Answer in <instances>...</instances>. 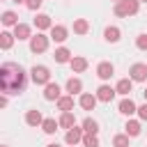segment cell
<instances>
[{
    "instance_id": "22",
    "label": "cell",
    "mask_w": 147,
    "mask_h": 147,
    "mask_svg": "<svg viewBox=\"0 0 147 147\" xmlns=\"http://www.w3.org/2000/svg\"><path fill=\"white\" fill-rule=\"evenodd\" d=\"M80 90H83V83H80V78H69V80H67V92H69L71 96H74L76 92H80Z\"/></svg>"
},
{
    "instance_id": "38",
    "label": "cell",
    "mask_w": 147,
    "mask_h": 147,
    "mask_svg": "<svg viewBox=\"0 0 147 147\" xmlns=\"http://www.w3.org/2000/svg\"><path fill=\"white\" fill-rule=\"evenodd\" d=\"M115 2H119V0H115Z\"/></svg>"
},
{
    "instance_id": "5",
    "label": "cell",
    "mask_w": 147,
    "mask_h": 147,
    "mask_svg": "<svg viewBox=\"0 0 147 147\" xmlns=\"http://www.w3.org/2000/svg\"><path fill=\"white\" fill-rule=\"evenodd\" d=\"M129 74H131V80H136V83H145V80H147V64L136 62V64L129 69Z\"/></svg>"
},
{
    "instance_id": "30",
    "label": "cell",
    "mask_w": 147,
    "mask_h": 147,
    "mask_svg": "<svg viewBox=\"0 0 147 147\" xmlns=\"http://www.w3.org/2000/svg\"><path fill=\"white\" fill-rule=\"evenodd\" d=\"M113 147H129V133H119L113 138Z\"/></svg>"
},
{
    "instance_id": "19",
    "label": "cell",
    "mask_w": 147,
    "mask_h": 147,
    "mask_svg": "<svg viewBox=\"0 0 147 147\" xmlns=\"http://www.w3.org/2000/svg\"><path fill=\"white\" fill-rule=\"evenodd\" d=\"M34 25H37L39 30H48V28H53V25H51V16H46V14H37Z\"/></svg>"
},
{
    "instance_id": "21",
    "label": "cell",
    "mask_w": 147,
    "mask_h": 147,
    "mask_svg": "<svg viewBox=\"0 0 147 147\" xmlns=\"http://www.w3.org/2000/svg\"><path fill=\"white\" fill-rule=\"evenodd\" d=\"M69 64H71V69H74L76 74H80V71H85V69H87V60H85V57H71V62H69Z\"/></svg>"
},
{
    "instance_id": "17",
    "label": "cell",
    "mask_w": 147,
    "mask_h": 147,
    "mask_svg": "<svg viewBox=\"0 0 147 147\" xmlns=\"http://www.w3.org/2000/svg\"><path fill=\"white\" fill-rule=\"evenodd\" d=\"M57 122H60V126H64V129H71V126H76V117H74V113H71V110L62 113Z\"/></svg>"
},
{
    "instance_id": "27",
    "label": "cell",
    "mask_w": 147,
    "mask_h": 147,
    "mask_svg": "<svg viewBox=\"0 0 147 147\" xmlns=\"http://www.w3.org/2000/svg\"><path fill=\"white\" fill-rule=\"evenodd\" d=\"M0 21H2V25H7V28H9V25H16V23H18V16H16L14 11H5Z\"/></svg>"
},
{
    "instance_id": "13",
    "label": "cell",
    "mask_w": 147,
    "mask_h": 147,
    "mask_svg": "<svg viewBox=\"0 0 147 147\" xmlns=\"http://www.w3.org/2000/svg\"><path fill=\"white\" fill-rule=\"evenodd\" d=\"M14 37H16V39H30V25L16 23V25H14Z\"/></svg>"
},
{
    "instance_id": "14",
    "label": "cell",
    "mask_w": 147,
    "mask_h": 147,
    "mask_svg": "<svg viewBox=\"0 0 147 147\" xmlns=\"http://www.w3.org/2000/svg\"><path fill=\"white\" fill-rule=\"evenodd\" d=\"M55 62H60V64H64V62H71V51L69 48H64V46H60L57 51H55Z\"/></svg>"
},
{
    "instance_id": "24",
    "label": "cell",
    "mask_w": 147,
    "mask_h": 147,
    "mask_svg": "<svg viewBox=\"0 0 147 147\" xmlns=\"http://www.w3.org/2000/svg\"><path fill=\"white\" fill-rule=\"evenodd\" d=\"M57 108H60L62 113L71 110V108H74V96H60V99H57Z\"/></svg>"
},
{
    "instance_id": "28",
    "label": "cell",
    "mask_w": 147,
    "mask_h": 147,
    "mask_svg": "<svg viewBox=\"0 0 147 147\" xmlns=\"http://www.w3.org/2000/svg\"><path fill=\"white\" fill-rule=\"evenodd\" d=\"M124 129H126V133H129V136H138V133H140V122H136V119H129Z\"/></svg>"
},
{
    "instance_id": "10",
    "label": "cell",
    "mask_w": 147,
    "mask_h": 147,
    "mask_svg": "<svg viewBox=\"0 0 147 147\" xmlns=\"http://www.w3.org/2000/svg\"><path fill=\"white\" fill-rule=\"evenodd\" d=\"M67 34H69V32H67L64 25H53V28H51V39L57 41V44H62V41L67 39Z\"/></svg>"
},
{
    "instance_id": "32",
    "label": "cell",
    "mask_w": 147,
    "mask_h": 147,
    "mask_svg": "<svg viewBox=\"0 0 147 147\" xmlns=\"http://www.w3.org/2000/svg\"><path fill=\"white\" fill-rule=\"evenodd\" d=\"M41 2H44V0H25V7L34 11V9H39V7H41Z\"/></svg>"
},
{
    "instance_id": "33",
    "label": "cell",
    "mask_w": 147,
    "mask_h": 147,
    "mask_svg": "<svg viewBox=\"0 0 147 147\" xmlns=\"http://www.w3.org/2000/svg\"><path fill=\"white\" fill-rule=\"evenodd\" d=\"M138 117H140V119H147V103L138 108Z\"/></svg>"
},
{
    "instance_id": "34",
    "label": "cell",
    "mask_w": 147,
    "mask_h": 147,
    "mask_svg": "<svg viewBox=\"0 0 147 147\" xmlns=\"http://www.w3.org/2000/svg\"><path fill=\"white\" fill-rule=\"evenodd\" d=\"M46 147H60V145H57V142H51V145H46Z\"/></svg>"
},
{
    "instance_id": "16",
    "label": "cell",
    "mask_w": 147,
    "mask_h": 147,
    "mask_svg": "<svg viewBox=\"0 0 147 147\" xmlns=\"http://www.w3.org/2000/svg\"><path fill=\"white\" fill-rule=\"evenodd\" d=\"M25 122H28L30 126H41L44 117H41V113H39V110H28V115H25Z\"/></svg>"
},
{
    "instance_id": "31",
    "label": "cell",
    "mask_w": 147,
    "mask_h": 147,
    "mask_svg": "<svg viewBox=\"0 0 147 147\" xmlns=\"http://www.w3.org/2000/svg\"><path fill=\"white\" fill-rule=\"evenodd\" d=\"M136 46H138L140 51H147V34H138V37H136Z\"/></svg>"
},
{
    "instance_id": "37",
    "label": "cell",
    "mask_w": 147,
    "mask_h": 147,
    "mask_svg": "<svg viewBox=\"0 0 147 147\" xmlns=\"http://www.w3.org/2000/svg\"><path fill=\"white\" fill-rule=\"evenodd\" d=\"M140 2H147V0H140Z\"/></svg>"
},
{
    "instance_id": "23",
    "label": "cell",
    "mask_w": 147,
    "mask_h": 147,
    "mask_svg": "<svg viewBox=\"0 0 147 147\" xmlns=\"http://www.w3.org/2000/svg\"><path fill=\"white\" fill-rule=\"evenodd\" d=\"M57 126H60V122H55V119H44L41 122V129H44V133H48V136H53L55 131H57Z\"/></svg>"
},
{
    "instance_id": "6",
    "label": "cell",
    "mask_w": 147,
    "mask_h": 147,
    "mask_svg": "<svg viewBox=\"0 0 147 147\" xmlns=\"http://www.w3.org/2000/svg\"><path fill=\"white\" fill-rule=\"evenodd\" d=\"M113 74H115V67H113L110 62H99V64H96V76H99L101 80H110Z\"/></svg>"
},
{
    "instance_id": "12",
    "label": "cell",
    "mask_w": 147,
    "mask_h": 147,
    "mask_svg": "<svg viewBox=\"0 0 147 147\" xmlns=\"http://www.w3.org/2000/svg\"><path fill=\"white\" fill-rule=\"evenodd\" d=\"M117 108H119V113H122V115H133V113H138V108H136V103H133V101H131L129 96H126V99H122Z\"/></svg>"
},
{
    "instance_id": "26",
    "label": "cell",
    "mask_w": 147,
    "mask_h": 147,
    "mask_svg": "<svg viewBox=\"0 0 147 147\" xmlns=\"http://www.w3.org/2000/svg\"><path fill=\"white\" fill-rule=\"evenodd\" d=\"M83 131H85V133H96V131H99V124H96L92 117H85V119H83Z\"/></svg>"
},
{
    "instance_id": "25",
    "label": "cell",
    "mask_w": 147,
    "mask_h": 147,
    "mask_svg": "<svg viewBox=\"0 0 147 147\" xmlns=\"http://www.w3.org/2000/svg\"><path fill=\"white\" fill-rule=\"evenodd\" d=\"M90 30V23L85 21V18H78V21H74V32L76 34H85Z\"/></svg>"
},
{
    "instance_id": "4",
    "label": "cell",
    "mask_w": 147,
    "mask_h": 147,
    "mask_svg": "<svg viewBox=\"0 0 147 147\" xmlns=\"http://www.w3.org/2000/svg\"><path fill=\"white\" fill-rule=\"evenodd\" d=\"M48 48V37L46 34H34L30 37V51L32 53H44Z\"/></svg>"
},
{
    "instance_id": "15",
    "label": "cell",
    "mask_w": 147,
    "mask_h": 147,
    "mask_svg": "<svg viewBox=\"0 0 147 147\" xmlns=\"http://www.w3.org/2000/svg\"><path fill=\"white\" fill-rule=\"evenodd\" d=\"M131 87H133V80L131 78H122V80H117V94H124V96H129V92H131Z\"/></svg>"
},
{
    "instance_id": "8",
    "label": "cell",
    "mask_w": 147,
    "mask_h": 147,
    "mask_svg": "<svg viewBox=\"0 0 147 147\" xmlns=\"http://www.w3.org/2000/svg\"><path fill=\"white\" fill-rule=\"evenodd\" d=\"M83 136H85V133H83V129H78V126H71V129L67 131L64 140H67V145H71V147H74V145H78V142L83 140Z\"/></svg>"
},
{
    "instance_id": "3",
    "label": "cell",
    "mask_w": 147,
    "mask_h": 147,
    "mask_svg": "<svg viewBox=\"0 0 147 147\" xmlns=\"http://www.w3.org/2000/svg\"><path fill=\"white\" fill-rule=\"evenodd\" d=\"M32 80H34V85H48L51 83V71L46 69V67H32Z\"/></svg>"
},
{
    "instance_id": "7",
    "label": "cell",
    "mask_w": 147,
    "mask_h": 147,
    "mask_svg": "<svg viewBox=\"0 0 147 147\" xmlns=\"http://www.w3.org/2000/svg\"><path fill=\"white\" fill-rule=\"evenodd\" d=\"M115 94H117V90H113L110 85H101V87L96 90V99H99V101H103V103H110Z\"/></svg>"
},
{
    "instance_id": "18",
    "label": "cell",
    "mask_w": 147,
    "mask_h": 147,
    "mask_svg": "<svg viewBox=\"0 0 147 147\" xmlns=\"http://www.w3.org/2000/svg\"><path fill=\"white\" fill-rule=\"evenodd\" d=\"M119 28H115V25H110V28H106L103 30V37H106V41H110V44H115V41H119Z\"/></svg>"
},
{
    "instance_id": "9",
    "label": "cell",
    "mask_w": 147,
    "mask_h": 147,
    "mask_svg": "<svg viewBox=\"0 0 147 147\" xmlns=\"http://www.w3.org/2000/svg\"><path fill=\"white\" fill-rule=\"evenodd\" d=\"M44 99H46V101H57V99H60V85H57V83L44 85Z\"/></svg>"
},
{
    "instance_id": "29",
    "label": "cell",
    "mask_w": 147,
    "mask_h": 147,
    "mask_svg": "<svg viewBox=\"0 0 147 147\" xmlns=\"http://www.w3.org/2000/svg\"><path fill=\"white\" fill-rule=\"evenodd\" d=\"M83 145H85V147H99L96 133H85V136H83Z\"/></svg>"
},
{
    "instance_id": "1",
    "label": "cell",
    "mask_w": 147,
    "mask_h": 147,
    "mask_svg": "<svg viewBox=\"0 0 147 147\" xmlns=\"http://www.w3.org/2000/svg\"><path fill=\"white\" fill-rule=\"evenodd\" d=\"M0 87L5 94H21L25 90V71L16 62H5L0 67Z\"/></svg>"
},
{
    "instance_id": "20",
    "label": "cell",
    "mask_w": 147,
    "mask_h": 147,
    "mask_svg": "<svg viewBox=\"0 0 147 147\" xmlns=\"http://www.w3.org/2000/svg\"><path fill=\"white\" fill-rule=\"evenodd\" d=\"M14 39H16V37H14L11 32H2V34H0V48H2V51H9L11 44H14Z\"/></svg>"
},
{
    "instance_id": "36",
    "label": "cell",
    "mask_w": 147,
    "mask_h": 147,
    "mask_svg": "<svg viewBox=\"0 0 147 147\" xmlns=\"http://www.w3.org/2000/svg\"><path fill=\"white\" fill-rule=\"evenodd\" d=\"M14 2H25V0H14Z\"/></svg>"
},
{
    "instance_id": "2",
    "label": "cell",
    "mask_w": 147,
    "mask_h": 147,
    "mask_svg": "<svg viewBox=\"0 0 147 147\" xmlns=\"http://www.w3.org/2000/svg\"><path fill=\"white\" fill-rule=\"evenodd\" d=\"M140 9V0H119L115 2V14L117 16H136Z\"/></svg>"
},
{
    "instance_id": "35",
    "label": "cell",
    "mask_w": 147,
    "mask_h": 147,
    "mask_svg": "<svg viewBox=\"0 0 147 147\" xmlns=\"http://www.w3.org/2000/svg\"><path fill=\"white\" fill-rule=\"evenodd\" d=\"M142 94H145V99H147V87H145V92H142Z\"/></svg>"
},
{
    "instance_id": "11",
    "label": "cell",
    "mask_w": 147,
    "mask_h": 147,
    "mask_svg": "<svg viewBox=\"0 0 147 147\" xmlns=\"http://www.w3.org/2000/svg\"><path fill=\"white\" fill-rule=\"evenodd\" d=\"M96 94H80V108L83 110H94V106H96Z\"/></svg>"
}]
</instances>
